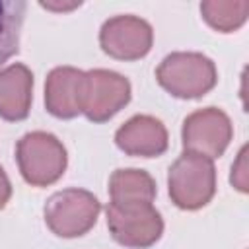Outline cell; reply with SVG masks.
<instances>
[{
  "mask_svg": "<svg viewBox=\"0 0 249 249\" xmlns=\"http://www.w3.org/2000/svg\"><path fill=\"white\" fill-rule=\"evenodd\" d=\"M33 74L25 64H12L0 70V117L21 121L29 115Z\"/></svg>",
  "mask_w": 249,
  "mask_h": 249,
  "instance_id": "8fae6325",
  "label": "cell"
},
{
  "mask_svg": "<svg viewBox=\"0 0 249 249\" xmlns=\"http://www.w3.org/2000/svg\"><path fill=\"white\" fill-rule=\"evenodd\" d=\"M154 33L146 19L136 16H115L99 31L103 53L119 60H136L152 49Z\"/></svg>",
  "mask_w": 249,
  "mask_h": 249,
  "instance_id": "ba28073f",
  "label": "cell"
},
{
  "mask_svg": "<svg viewBox=\"0 0 249 249\" xmlns=\"http://www.w3.org/2000/svg\"><path fill=\"white\" fill-rule=\"evenodd\" d=\"M130 99V82L113 72L95 68L84 72L82 82V113L93 121H109L117 111H121Z\"/></svg>",
  "mask_w": 249,
  "mask_h": 249,
  "instance_id": "8992f818",
  "label": "cell"
},
{
  "mask_svg": "<svg viewBox=\"0 0 249 249\" xmlns=\"http://www.w3.org/2000/svg\"><path fill=\"white\" fill-rule=\"evenodd\" d=\"M156 78L171 95L196 99L216 86L218 72L214 62L202 53H171L160 62Z\"/></svg>",
  "mask_w": 249,
  "mask_h": 249,
  "instance_id": "6da1fadb",
  "label": "cell"
},
{
  "mask_svg": "<svg viewBox=\"0 0 249 249\" xmlns=\"http://www.w3.org/2000/svg\"><path fill=\"white\" fill-rule=\"evenodd\" d=\"M111 202H152L156 183L142 169H117L109 179Z\"/></svg>",
  "mask_w": 249,
  "mask_h": 249,
  "instance_id": "7c38bea8",
  "label": "cell"
},
{
  "mask_svg": "<svg viewBox=\"0 0 249 249\" xmlns=\"http://www.w3.org/2000/svg\"><path fill=\"white\" fill-rule=\"evenodd\" d=\"M105 212L111 235L124 247L144 249L161 237L163 220L152 202H109Z\"/></svg>",
  "mask_w": 249,
  "mask_h": 249,
  "instance_id": "5b68a950",
  "label": "cell"
},
{
  "mask_svg": "<svg viewBox=\"0 0 249 249\" xmlns=\"http://www.w3.org/2000/svg\"><path fill=\"white\" fill-rule=\"evenodd\" d=\"M245 148H241L239 156H237V161L235 165L231 167V183L241 191L245 193L247 191V177H245Z\"/></svg>",
  "mask_w": 249,
  "mask_h": 249,
  "instance_id": "9a60e30c",
  "label": "cell"
},
{
  "mask_svg": "<svg viewBox=\"0 0 249 249\" xmlns=\"http://www.w3.org/2000/svg\"><path fill=\"white\" fill-rule=\"evenodd\" d=\"M233 136L230 117L218 107H206L191 113L183 121V148L185 152L200 154L206 158H218L228 148Z\"/></svg>",
  "mask_w": 249,
  "mask_h": 249,
  "instance_id": "52a82bcc",
  "label": "cell"
},
{
  "mask_svg": "<svg viewBox=\"0 0 249 249\" xmlns=\"http://www.w3.org/2000/svg\"><path fill=\"white\" fill-rule=\"evenodd\" d=\"M169 196L183 210H196L210 202L216 191V169L210 158L185 152L169 167Z\"/></svg>",
  "mask_w": 249,
  "mask_h": 249,
  "instance_id": "3957f363",
  "label": "cell"
},
{
  "mask_svg": "<svg viewBox=\"0 0 249 249\" xmlns=\"http://www.w3.org/2000/svg\"><path fill=\"white\" fill-rule=\"evenodd\" d=\"M200 14L206 23L222 33L241 27L249 14V2L245 0H210L200 4Z\"/></svg>",
  "mask_w": 249,
  "mask_h": 249,
  "instance_id": "5bb4252c",
  "label": "cell"
},
{
  "mask_svg": "<svg viewBox=\"0 0 249 249\" xmlns=\"http://www.w3.org/2000/svg\"><path fill=\"white\" fill-rule=\"evenodd\" d=\"M115 142L128 156L156 158L167 150V130L156 117L134 115L115 132Z\"/></svg>",
  "mask_w": 249,
  "mask_h": 249,
  "instance_id": "9c48e42d",
  "label": "cell"
},
{
  "mask_svg": "<svg viewBox=\"0 0 249 249\" xmlns=\"http://www.w3.org/2000/svg\"><path fill=\"white\" fill-rule=\"evenodd\" d=\"M16 158L23 179L33 187L53 185L62 177L68 163L62 142L45 130L23 134L16 146Z\"/></svg>",
  "mask_w": 249,
  "mask_h": 249,
  "instance_id": "7a4b0ae2",
  "label": "cell"
},
{
  "mask_svg": "<svg viewBox=\"0 0 249 249\" xmlns=\"http://www.w3.org/2000/svg\"><path fill=\"white\" fill-rule=\"evenodd\" d=\"M101 204L97 196L84 189H64L54 193L45 204V222L58 237H80L89 231Z\"/></svg>",
  "mask_w": 249,
  "mask_h": 249,
  "instance_id": "277c9868",
  "label": "cell"
},
{
  "mask_svg": "<svg viewBox=\"0 0 249 249\" xmlns=\"http://www.w3.org/2000/svg\"><path fill=\"white\" fill-rule=\"evenodd\" d=\"M84 72L74 66L53 68L45 82L47 111L58 119H72L82 113Z\"/></svg>",
  "mask_w": 249,
  "mask_h": 249,
  "instance_id": "30bf717a",
  "label": "cell"
},
{
  "mask_svg": "<svg viewBox=\"0 0 249 249\" xmlns=\"http://www.w3.org/2000/svg\"><path fill=\"white\" fill-rule=\"evenodd\" d=\"M10 195H12L10 179H8V175L4 173V169L0 167V208L6 206V202L10 200Z\"/></svg>",
  "mask_w": 249,
  "mask_h": 249,
  "instance_id": "2e32d148",
  "label": "cell"
},
{
  "mask_svg": "<svg viewBox=\"0 0 249 249\" xmlns=\"http://www.w3.org/2000/svg\"><path fill=\"white\" fill-rule=\"evenodd\" d=\"M25 16L23 0H0V64L19 51V33Z\"/></svg>",
  "mask_w": 249,
  "mask_h": 249,
  "instance_id": "4fadbf2b",
  "label": "cell"
}]
</instances>
